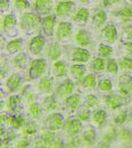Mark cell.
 <instances>
[{
	"instance_id": "obj_1",
	"label": "cell",
	"mask_w": 132,
	"mask_h": 148,
	"mask_svg": "<svg viewBox=\"0 0 132 148\" xmlns=\"http://www.w3.org/2000/svg\"><path fill=\"white\" fill-rule=\"evenodd\" d=\"M44 70H46V62L44 60H42V59L34 60L30 67V76L32 79H36L40 75H42Z\"/></svg>"
},
{
	"instance_id": "obj_2",
	"label": "cell",
	"mask_w": 132,
	"mask_h": 148,
	"mask_svg": "<svg viewBox=\"0 0 132 148\" xmlns=\"http://www.w3.org/2000/svg\"><path fill=\"white\" fill-rule=\"evenodd\" d=\"M39 24V19L36 15L33 14H25L23 17H22V26L23 29L25 30H34Z\"/></svg>"
},
{
	"instance_id": "obj_3",
	"label": "cell",
	"mask_w": 132,
	"mask_h": 148,
	"mask_svg": "<svg viewBox=\"0 0 132 148\" xmlns=\"http://www.w3.org/2000/svg\"><path fill=\"white\" fill-rule=\"evenodd\" d=\"M63 123H64V120H63V116L60 114H53L48 119V127L51 130L62 129Z\"/></svg>"
},
{
	"instance_id": "obj_4",
	"label": "cell",
	"mask_w": 132,
	"mask_h": 148,
	"mask_svg": "<svg viewBox=\"0 0 132 148\" xmlns=\"http://www.w3.org/2000/svg\"><path fill=\"white\" fill-rule=\"evenodd\" d=\"M120 91L124 95L132 91V79L129 75H123L120 79Z\"/></svg>"
},
{
	"instance_id": "obj_5",
	"label": "cell",
	"mask_w": 132,
	"mask_h": 148,
	"mask_svg": "<svg viewBox=\"0 0 132 148\" xmlns=\"http://www.w3.org/2000/svg\"><path fill=\"white\" fill-rule=\"evenodd\" d=\"M73 8V2L71 1H65V2H59L57 5V8H56V12H57V15L59 16H65L67 15L71 9Z\"/></svg>"
},
{
	"instance_id": "obj_6",
	"label": "cell",
	"mask_w": 132,
	"mask_h": 148,
	"mask_svg": "<svg viewBox=\"0 0 132 148\" xmlns=\"http://www.w3.org/2000/svg\"><path fill=\"white\" fill-rule=\"evenodd\" d=\"M44 45V39L41 37H37L34 38L31 42H30V50L33 53V54H39L42 49Z\"/></svg>"
},
{
	"instance_id": "obj_7",
	"label": "cell",
	"mask_w": 132,
	"mask_h": 148,
	"mask_svg": "<svg viewBox=\"0 0 132 148\" xmlns=\"http://www.w3.org/2000/svg\"><path fill=\"white\" fill-rule=\"evenodd\" d=\"M71 30H72L71 24H68V23H60L59 26H58V30H57V36H58L59 39H63V38L67 37L71 33Z\"/></svg>"
},
{
	"instance_id": "obj_8",
	"label": "cell",
	"mask_w": 132,
	"mask_h": 148,
	"mask_svg": "<svg viewBox=\"0 0 132 148\" xmlns=\"http://www.w3.org/2000/svg\"><path fill=\"white\" fill-rule=\"evenodd\" d=\"M106 101H107V105H109L111 108L115 110V108H117L118 106H121V105L123 104L124 100H123L121 97L113 95V96H109V97L106 99Z\"/></svg>"
},
{
	"instance_id": "obj_9",
	"label": "cell",
	"mask_w": 132,
	"mask_h": 148,
	"mask_svg": "<svg viewBox=\"0 0 132 148\" xmlns=\"http://www.w3.org/2000/svg\"><path fill=\"white\" fill-rule=\"evenodd\" d=\"M47 55H48V57H49L51 60L57 59V58L59 57L60 50H59V47H58L57 43H51V45L49 46V48L47 49Z\"/></svg>"
},
{
	"instance_id": "obj_10",
	"label": "cell",
	"mask_w": 132,
	"mask_h": 148,
	"mask_svg": "<svg viewBox=\"0 0 132 148\" xmlns=\"http://www.w3.org/2000/svg\"><path fill=\"white\" fill-rule=\"evenodd\" d=\"M75 39H76V41H77V43L81 45V46H88L89 42H90V37H89V34H88L85 31H80V32H77Z\"/></svg>"
},
{
	"instance_id": "obj_11",
	"label": "cell",
	"mask_w": 132,
	"mask_h": 148,
	"mask_svg": "<svg viewBox=\"0 0 132 148\" xmlns=\"http://www.w3.org/2000/svg\"><path fill=\"white\" fill-rule=\"evenodd\" d=\"M81 129V124L76 120H71L67 122V132L70 134H76Z\"/></svg>"
},
{
	"instance_id": "obj_12",
	"label": "cell",
	"mask_w": 132,
	"mask_h": 148,
	"mask_svg": "<svg viewBox=\"0 0 132 148\" xmlns=\"http://www.w3.org/2000/svg\"><path fill=\"white\" fill-rule=\"evenodd\" d=\"M89 58V53L84 49H76L74 51V56L73 59L77 60V62H87Z\"/></svg>"
},
{
	"instance_id": "obj_13",
	"label": "cell",
	"mask_w": 132,
	"mask_h": 148,
	"mask_svg": "<svg viewBox=\"0 0 132 148\" xmlns=\"http://www.w3.org/2000/svg\"><path fill=\"white\" fill-rule=\"evenodd\" d=\"M54 23H55V19L53 16H48V17L43 18V30L46 31L47 34L51 33V30L54 27Z\"/></svg>"
},
{
	"instance_id": "obj_14",
	"label": "cell",
	"mask_w": 132,
	"mask_h": 148,
	"mask_svg": "<svg viewBox=\"0 0 132 148\" xmlns=\"http://www.w3.org/2000/svg\"><path fill=\"white\" fill-rule=\"evenodd\" d=\"M19 82H21V77H19L17 74H14V75H12V76L8 79V81H7V87H8L9 89H12V90H15L19 86Z\"/></svg>"
},
{
	"instance_id": "obj_15",
	"label": "cell",
	"mask_w": 132,
	"mask_h": 148,
	"mask_svg": "<svg viewBox=\"0 0 132 148\" xmlns=\"http://www.w3.org/2000/svg\"><path fill=\"white\" fill-rule=\"evenodd\" d=\"M73 88H74L73 82L72 81H66L59 88V92H60V95H63V96L64 95H68V93H71L73 91Z\"/></svg>"
},
{
	"instance_id": "obj_16",
	"label": "cell",
	"mask_w": 132,
	"mask_h": 148,
	"mask_svg": "<svg viewBox=\"0 0 132 148\" xmlns=\"http://www.w3.org/2000/svg\"><path fill=\"white\" fill-rule=\"evenodd\" d=\"M105 38L107 41L109 42H114L115 38H116V30L113 25H108L106 29H105Z\"/></svg>"
},
{
	"instance_id": "obj_17",
	"label": "cell",
	"mask_w": 132,
	"mask_h": 148,
	"mask_svg": "<svg viewBox=\"0 0 132 148\" xmlns=\"http://www.w3.org/2000/svg\"><path fill=\"white\" fill-rule=\"evenodd\" d=\"M106 119V113L104 111H98L94 114V121L97 125H101L105 122Z\"/></svg>"
},
{
	"instance_id": "obj_18",
	"label": "cell",
	"mask_w": 132,
	"mask_h": 148,
	"mask_svg": "<svg viewBox=\"0 0 132 148\" xmlns=\"http://www.w3.org/2000/svg\"><path fill=\"white\" fill-rule=\"evenodd\" d=\"M66 103H67V106L70 107V110H75L80 104V98H79V96H71L70 98H67Z\"/></svg>"
},
{
	"instance_id": "obj_19",
	"label": "cell",
	"mask_w": 132,
	"mask_h": 148,
	"mask_svg": "<svg viewBox=\"0 0 132 148\" xmlns=\"http://www.w3.org/2000/svg\"><path fill=\"white\" fill-rule=\"evenodd\" d=\"M21 47H22L21 40H14V41H12V42L8 43L7 49H8L9 53H15V51H17L18 49H21Z\"/></svg>"
},
{
	"instance_id": "obj_20",
	"label": "cell",
	"mask_w": 132,
	"mask_h": 148,
	"mask_svg": "<svg viewBox=\"0 0 132 148\" xmlns=\"http://www.w3.org/2000/svg\"><path fill=\"white\" fill-rule=\"evenodd\" d=\"M94 137H96V133L92 129H88L83 133V139L87 144H92L94 140Z\"/></svg>"
},
{
	"instance_id": "obj_21",
	"label": "cell",
	"mask_w": 132,
	"mask_h": 148,
	"mask_svg": "<svg viewBox=\"0 0 132 148\" xmlns=\"http://www.w3.org/2000/svg\"><path fill=\"white\" fill-rule=\"evenodd\" d=\"M19 106H21V99L17 96H13L9 98V107L12 111H17Z\"/></svg>"
},
{
	"instance_id": "obj_22",
	"label": "cell",
	"mask_w": 132,
	"mask_h": 148,
	"mask_svg": "<svg viewBox=\"0 0 132 148\" xmlns=\"http://www.w3.org/2000/svg\"><path fill=\"white\" fill-rule=\"evenodd\" d=\"M50 2L51 1L38 0V1H36V8L39 10H49L50 9Z\"/></svg>"
},
{
	"instance_id": "obj_23",
	"label": "cell",
	"mask_w": 132,
	"mask_h": 148,
	"mask_svg": "<svg viewBox=\"0 0 132 148\" xmlns=\"http://www.w3.org/2000/svg\"><path fill=\"white\" fill-rule=\"evenodd\" d=\"M82 86L85 88H92L94 86V76L92 74L87 75L83 80H82Z\"/></svg>"
},
{
	"instance_id": "obj_24",
	"label": "cell",
	"mask_w": 132,
	"mask_h": 148,
	"mask_svg": "<svg viewBox=\"0 0 132 148\" xmlns=\"http://www.w3.org/2000/svg\"><path fill=\"white\" fill-rule=\"evenodd\" d=\"M84 67L81 66V65H74L71 67V73L73 74L75 77H81L83 74H84Z\"/></svg>"
},
{
	"instance_id": "obj_25",
	"label": "cell",
	"mask_w": 132,
	"mask_h": 148,
	"mask_svg": "<svg viewBox=\"0 0 132 148\" xmlns=\"http://www.w3.org/2000/svg\"><path fill=\"white\" fill-rule=\"evenodd\" d=\"M39 88L42 90V91H49L50 88H51V83H50V80L48 77H43L40 83H39Z\"/></svg>"
},
{
	"instance_id": "obj_26",
	"label": "cell",
	"mask_w": 132,
	"mask_h": 148,
	"mask_svg": "<svg viewBox=\"0 0 132 148\" xmlns=\"http://www.w3.org/2000/svg\"><path fill=\"white\" fill-rule=\"evenodd\" d=\"M106 21V14L104 12H98L96 15H94V24L97 26L99 25H103Z\"/></svg>"
},
{
	"instance_id": "obj_27",
	"label": "cell",
	"mask_w": 132,
	"mask_h": 148,
	"mask_svg": "<svg viewBox=\"0 0 132 148\" xmlns=\"http://www.w3.org/2000/svg\"><path fill=\"white\" fill-rule=\"evenodd\" d=\"M15 24V17L13 15H7L3 21V26L6 30H10Z\"/></svg>"
},
{
	"instance_id": "obj_28",
	"label": "cell",
	"mask_w": 132,
	"mask_h": 148,
	"mask_svg": "<svg viewBox=\"0 0 132 148\" xmlns=\"http://www.w3.org/2000/svg\"><path fill=\"white\" fill-rule=\"evenodd\" d=\"M88 18V10L87 9H84V8H82V9H80L79 12H77V14L75 15V19L77 22H82V23H84L85 21Z\"/></svg>"
},
{
	"instance_id": "obj_29",
	"label": "cell",
	"mask_w": 132,
	"mask_h": 148,
	"mask_svg": "<svg viewBox=\"0 0 132 148\" xmlns=\"http://www.w3.org/2000/svg\"><path fill=\"white\" fill-rule=\"evenodd\" d=\"M14 63H15L16 66H18L21 69L25 67V64H26V57H25V55H23V54L17 55L15 57V59H14Z\"/></svg>"
},
{
	"instance_id": "obj_30",
	"label": "cell",
	"mask_w": 132,
	"mask_h": 148,
	"mask_svg": "<svg viewBox=\"0 0 132 148\" xmlns=\"http://www.w3.org/2000/svg\"><path fill=\"white\" fill-rule=\"evenodd\" d=\"M115 137H116V131H115L113 128H109L108 131L104 134L103 139H104L105 143H109V141H112L113 139H115Z\"/></svg>"
},
{
	"instance_id": "obj_31",
	"label": "cell",
	"mask_w": 132,
	"mask_h": 148,
	"mask_svg": "<svg viewBox=\"0 0 132 148\" xmlns=\"http://www.w3.org/2000/svg\"><path fill=\"white\" fill-rule=\"evenodd\" d=\"M54 66H55L57 76H64L65 75V64L63 62H58Z\"/></svg>"
},
{
	"instance_id": "obj_32",
	"label": "cell",
	"mask_w": 132,
	"mask_h": 148,
	"mask_svg": "<svg viewBox=\"0 0 132 148\" xmlns=\"http://www.w3.org/2000/svg\"><path fill=\"white\" fill-rule=\"evenodd\" d=\"M99 88H100L103 91L108 92V91L112 89V82H111L109 80H101L100 83H99Z\"/></svg>"
},
{
	"instance_id": "obj_33",
	"label": "cell",
	"mask_w": 132,
	"mask_h": 148,
	"mask_svg": "<svg viewBox=\"0 0 132 148\" xmlns=\"http://www.w3.org/2000/svg\"><path fill=\"white\" fill-rule=\"evenodd\" d=\"M43 106H44V108H47V110H54V108L56 107L55 99H54L53 97H48L47 99H44Z\"/></svg>"
},
{
	"instance_id": "obj_34",
	"label": "cell",
	"mask_w": 132,
	"mask_h": 148,
	"mask_svg": "<svg viewBox=\"0 0 132 148\" xmlns=\"http://www.w3.org/2000/svg\"><path fill=\"white\" fill-rule=\"evenodd\" d=\"M112 54V48L108 47V46H104L101 45L99 47V55L101 57H108V56Z\"/></svg>"
},
{
	"instance_id": "obj_35",
	"label": "cell",
	"mask_w": 132,
	"mask_h": 148,
	"mask_svg": "<svg viewBox=\"0 0 132 148\" xmlns=\"http://www.w3.org/2000/svg\"><path fill=\"white\" fill-rule=\"evenodd\" d=\"M92 66H94V69L96 71H101V70L104 69V62H103V59H100V58L94 59Z\"/></svg>"
},
{
	"instance_id": "obj_36",
	"label": "cell",
	"mask_w": 132,
	"mask_h": 148,
	"mask_svg": "<svg viewBox=\"0 0 132 148\" xmlns=\"http://www.w3.org/2000/svg\"><path fill=\"white\" fill-rule=\"evenodd\" d=\"M36 131H37V127H36V124H33V123H27L26 127H25V130H24V132H25L26 134H32V133H34Z\"/></svg>"
},
{
	"instance_id": "obj_37",
	"label": "cell",
	"mask_w": 132,
	"mask_h": 148,
	"mask_svg": "<svg viewBox=\"0 0 132 148\" xmlns=\"http://www.w3.org/2000/svg\"><path fill=\"white\" fill-rule=\"evenodd\" d=\"M42 138L46 140L47 144H51V143H54V139H55V137H54V134H53L51 132H44L43 136H42Z\"/></svg>"
},
{
	"instance_id": "obj_38",
	"label": "cell",
	"mask_w": 132,
	"mask_h": 148,
	"mask_svg": "<svg viewBox=\"0 0 132 148\" xmlns=\"http://www.w3.org/2000/svg\"><path fill=\"white\" fill-rule=\"evenodd\" d=\"M30 111H31V115H32L33 117H38L39 115H40V107H39L37 104L31 105Z\"/></svg>"
},
{
	"instance_id": "obj_39",
	"label": "cell",
	"mask_w": 132,
	"mask_h": 148,
	"mask_svg": "<svg viewBox=\"0 0 132 148\" xmlns=\"http://www.w3.org/2000/svg\"><path fill=\"white\" fill-rule=\"evenodd\" d=\"M107 69H108V72H111V73H116V72H117V64H116V62H115V60H111V62L108 63Z\"/></svg>"
},
{
	"instance_id": "obj_40",
	"label": "cell",
	"mask_w": 132,
	"mask_h": 148,
	"mask_svg": "<svg viewBox=\"0 0 132 148\" xmlns=\"http://www.w3.org/2000/svg\"><path fill=\"white\" fill-rule=\"evenodd\" d=\"M122 67L124 70H131L132 69V60L129 58H124L122 60Z\"/></svg>"
},
{
	"instance_id": "obj_41",
	"label": "cell",
	"mask_w": 132,
	"mask_h": 148,
	"mask_svg": "<svg viewBox=\"0 0 132 148\" xmlns=\"http://www.w3.org/2000/svg\"><path fill=\"white\" fill-rule=\"evenodd\" d=\"M22 123H23V119L22 117H13L12 119V124H13V127L14 128H19L21 125H22Z\"/></svg>"
},
{
	"instance_id": "obj_42",
	"label": "cell",
	"mask_w": 132,
	"mask_h": 148,
	"mask_svg": "<svg viewBox=\"0 0 132 148\" xmlns=\"http://www.w3.org/2000/svg\"><path fill=\"white\" fill-rule=\"evenodd\" d=\"M125 119H127V113L123 112V113H121V114L115 119V123H116V124H122V123L125 121Z\"/></svg>"
},
{
	"instance_id": "obj_43",
	"label": "cell",
	"mask_w": 132,
	"mask_h": 148,
	"mask_svg": "<svg viewBox=\"0 0 132 148\" xmlns=\"http://www.w3.org/2000/svg\"><path fill=\"white\" fill-rule=\"evenodd\" d=\"M120 136H121V138H122V139H124V140H130V138H131V133H130L127 129L121 130Z\"/></svg>"
},
{
	"instance_id": "obj_44",
	"label": "cell",
	"mask_w": 132,
	"mask_h": 148,
	"mask_svg": "<svg viewBox=\"0 0 132 148\" xmlns=\"http://www.w3.org/2000/svg\"><path fill=\"white\" fill-rule=\"evenodd\" d=\"M87 101H88V105L90 106V107H92V106H96L97 105V103H98V99L92 96V95H90V96H88V98H87Z\"/></svg>"
},
{
	"instance_id": "obj_45",
	"label": "cell",
	"mask_w": 132,
	"mask_h": 148,
	"mask_svg": "<svg viewBox=\"0 0 132 148\" xmlns=\"http://www.w3.org/2000/svg\"><path fill=\"white\" fill-rule=\"evenodd\" d=\"M47 145L46 140L43 138H39L38 140L36 141V145H34V148H44Z\"/></svg>"
},
{
	"instance_id": "obj_46",
	"label": "cell",
	"mask_w": 132,
	"mask_h": 148,
	"mask_svg": "<svg viewBox=\"0 0 132 148\" xmlns=\"http://www.w3.org/2000/svg\"><path fill=\"white\" fill-rule=\"evenodd\" d=\"M121 15L124 17H132V8H123L121 10Z\"/></svg>"
},
{
	"instance_id": "obj_47",
	"label": "cell",
	"mask_w": 132,
	"mask_h": 148,
	"mask_svg": "<svg viewBox=\"0 0 132 148\" xmlns=\"http://www.w3.org/2000/svg\"><path fill=\"white\" fill-rule=\"evenodd\" d=\"M27 145H29V140L25 139V138H23V139H21L18 143H17L16 148H26L27 147Z\"/></svg>"
},
{
	"instance_id": "obj_48",
	"label": "cell",
	"mask_w": 132,
	"mask_h": 148,
	"mask_svg": "<svg viewBox=\"0 0 132 148\" xmlns=\"http://www.w3.org/2000/svg\"><path fill=\"white\" fill-rule=\"evenodd\" d=\"M89 115H90V113H89L88 111H82L80 114H79V117H80L82 121H85V120H88Z\"/></svg>"
},
{
	"instance_id": "obj_49",
	"label": "cell",
	"mask_w": 132,
	"mask_h": 148,
	"mask_svg": "<svg viewBox=\"0 0 132 148\" xmlns=\"http://www.w3.org/2000/svg\"><path fill=\"white\" fill-rule=\"evenodd\" d=\"M79 144H80V139H79V138H72L71 141H70V146H71L72 148L77 147Z\"/></svg>"
},
{
	"instance_id": "obj_50",
	"label": "cell",
	"mask_w": 132,
	"mask_h": 148,
	"mask_svg": "<svg viewBox=\"0 0 132 148\" xmlns=\"http://www.w3.org/2000/svg\"><path fill=\"white\" fill-rule=\"evenodd\" d=\"M15 6H16V8H26L29 6V3H27V1H16Z\"/></svg>"
},
{
	"instance_id": "obj_51",
	"label": "cell",
	"mask_w": 132,
	"mask_h": 148,
	"mask_svg": "<svg viewBox=\"0 0 132 148\" xmlns=\"http://www.w3.org/2000/svg\"><path fill=\"white\" fill-rule=\"evenodd\" d=\"M53 148H63V143L60 140H56L53 144Z\"/></svg>"
},
{
	"instance_id": "obj_52",
	"label": "cell",
	"mask_w": 132,
	"mask_h": 148,
	"mask_svg": "<svg viewBox=\"0 0 132 148\" xmlns=\"http://www.w3.org/2000/svg\"><path fill=\"white\" fill-rule=\"evenodd\" d=\"M26 99H27L29 101H32V100H33V95H32V92H27V95H26Z\"/></svg>"
},
{
	"instance_id": "obj_53",
	"label": "cell",
	"mask_w": 132,
	"mask_h": 148,
	"mask_svg": "<svg viewBox=\"0 0 132 148\" xmlns=\"http://www.w3.org/2000/svg\"><path fill=\"white\" fill-rule=\"evenodd\" d=\"M127 36H128L129 39H132V26L128 29V33H127Z\"/></svg>"
},
{
	"instance_id": "obj_54",
	"label": "cell",
	"mask_w": 132,
	"mask_h": 148,
	"mask_svg": "<svg viewBox=\"0 0 132 148\" xmlns=\"http://www.w3.org/2000/svg\"><path fill=\"white\" fill-rule=\"evenodd\" d=\"M127 48L129 49V51L132 54V43H128V45H127Z\"/></svg>"
},
{
	"instance_id": "obj_55",
	"label": "cell",
	"mask_w": 132,
	"mask_h": 148,
	"mask_svg": "<svg viewBox=\"0 0 132 148\" xmlns=\"http://www.w3.org/2000/svg\"><path fill=\"white\" fill-rule=\"evenodd\" d=\"M7 3H8L7 1H1V9H3V8H5V6H6Z\"/></svg>"
},
{
	"instance_id": "obj_56",
	"label": "cell",
	"mask_w": 132,
	"mask_h": 148,
	"mask_svg": "<svg viewBox=\"0 0 132 148\" xmlns=\"http://www.w3.org/2000/svg\"><path fill=\"white\" fill-rule=\"evenodd\" d=\"M2 148H9L8 146H2Z\"/></svg>"
}]
</instances>
